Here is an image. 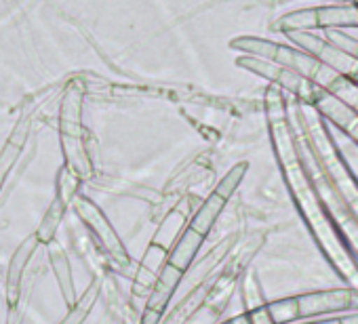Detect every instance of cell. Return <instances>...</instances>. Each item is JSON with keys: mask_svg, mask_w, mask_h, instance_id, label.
I'll list each match as a JSON object with an SVG mask.
<instances>
[{"mask_svg": "<svg viewBox=\"0 0 358 324\" xmlns=\"http://www.w3.org/2000/svg\"><path fill=\"white\" fill-rule=\"evenodd\" d=\"M314 82L318 87H322L324 91L333 93L337 99H341L345 105H350L356 114H358V82L339 74L337 70L329 68V66H322L318 76L314 78Z\"/></svg>", "mask_w": 358, "mask_h": 324, "instance_id": "obj_11", "label": "cell"}, {"mask_svg": "<svg viewBox=\"0 0 358 324\" xmlns=\"http://www.w3.org/2000/svg\"><path fill=\"white\" fill-rule=\"evenodd\" d=\"M99 293H101V282L93 280L87 286V290L78 297V301L72 307H68V314L59 324H83L89 318V314L93 311V307L99 299Z\"/></svg>", "mask_w": 358, "mask_h": 324, "instance_id": "obj_16", "label": "cell"}, {"mask_svg": "<svg viewBox=\"0 0 358 324\" xmlns=\"http://www.w3.org/2000/svg\"><path fill=\"white\" fill-rule=\"evenodd\" d=\"M358 311V288H324L310 290L276 301H266L257 307L245 309L220 324H295L303 320L324 318L329 314H354Z\"/></svg>", "mask_w": 358, "mask_h": 324, "instance_id": "obj_3", "label": "cell"}, {"mask_svg": "<svg viewBox=\"0 0 358 324\" xmlns=\"http://www.w3.org/2000/svg\"><path fill=\"white\" fill-rule=\"evenodd\" d=\"M318 11V28H352L358 26V5H337V7H320Z\"/></svg>", "mask_w": 358, "mask_h": 324, "instance_id": "obj_14", "label": "cell"}, {"mask_svg": "<svg viewBox=\"0 0 358 324\" xmlns=\"http://www.w3.org/2000/svg\"><path fill=\"white\" fill-rule=\"evenodd\" d=\"M76 190H78V175L72 173V171L66 167V169L59 173L57 198H55V202L49 207V211H47V215H45V219H43V223H41V228H38V232H36V238H38L41 244L53 242L55 232H57V228H59V223H62V219H64V213H66L68 205L74 202V198H76Z\"/></svg>", "mask_w": 358, "mask_h": 324, "instance_id": "obj_9", "label": "cell"}, {"mask_svg": "<svg viewBox=\"0 0 358 324\" xmlns=\"http://www.w3.org/2000/svg\"><path fill=\"white\" fill-rule=\"evenodd\" d=\"M280 30H285L287 34L291 32H306V30H314L318 28V11L316 9H306V11H295L289 13L280 20Z\"/></svg>", "mask_w": 358, "mask_h": 324, "instance_id": "obj_18", "label": "cell"}, {"mask_svg": "<svg viewBox=\"0 0 358 324\" xmlns=\"http://www.w3.org/2000/svg\"><path fill=\"white\" fill-rule=\"evenodd\" d=\"M49 249V261H51V267L55 272V278L59 282V288H62V297L66 301L68 307H72L78 297H76V288H74V280H72V267H70V259L66 255V251L53 240L47 244Z\"/></svg>", "mask_w": 358, "mask_h": 324, "instance_id": "obj_12", "label": "cell"}, {"mask_svg": "<svg viewBox=\"0 0 358 324\" xmlns=\"http://www.w3.org/2000/svg\"><path fill=\"white\" fill-rule=\"evenodd\" d=\"M26 137H28V122H20L17 128L13 131V135L9 137L5 149L0 152V186H3L5 177L9 175V171L13 169V165L17 162L22 149H24V143H26Z\"/></svg>", "mask_w": 358, "mask_h": 324, "instance_id": "obj_15", "label": "cell"}, {"mask_svg": "<svg viewBox=\"0 0 358 324\" xmlns=\"http://www.w3.org/2000/svg\"><path fill=\"white\" fill-rule=\"evenodd\" d=\"M276 64L314 80L320 72V68L324 66L322 61H318L314 55L306 53V51H297V49H291V47H285V45H278V51H276V57H274Z\"/></svg>", "mask_w": 358, "mask_h": 324, "instance_id": "obj_13", "label": "cell"}, {"mask_svg": "<svg viewBox=\"0 0 358 324\" xmlns=\"http://www.w3.org/2000/svg\"><path fill=\"white\" fill-rule=\"evenodd\" d=\"M352 80H356V82H358V72H356V76H354V78H352Z\"/></svg>", "mask_w": 358, "mask_h": 324, "instance_id": "obj_20", "label": "cell"}, {"mask_svg": "<svg viewBox=\"0 0 358 324\" xmlns=\"http://www.w3.org/2000/svg\"><path fill=\"white\" fill-rule=\"evenodd\" d=\"M238 66L249 70V72H253V74H257V76H262V78H268V80L280 84L282 89H287L293 95L301 97L306 103H312L316 93H318V89H320L314 80H310V78H306V76H301V74H297V72L276 64V61H270V59H262V57L249 55V57H241Z\"/></svg>", "mask_w": 358, "mask_h": 324, "instance_id": "obj_7", "label": "cell"}, {"mask_svg": "<svg viewBox=\"0 0 358 324\" xmlns=\"http://www.w3.org/2000/svg\"><path fill=\"white\" fill-rule=\"evenodd\" d=\"M72 205H74V211L80 217V221L91 230V234L95 236V240L99 242V246L108 255V259L118 267H129L131 265L129 251H127L124 242L120 240V236L116 234L114 226L101 213V209L95 202H91L89 198H83V196H76Z\"/></svg>", "mask_w": 358, "mask_h": 324, "instance_id": "obj_5", "label": "cell"}, {"mask_svg": "<svg viewBox=\"0 0 358 324\" xmlns=\"http://www.w3.org/2000/svg\"><path fill=\"white\" fill-rule=\"evenodd\" d=\"M62 139H64V152L68 160V169L76 173L78 177L91 175V160L85 147L83 128H80V97L76 93H70L64 105V122H62Z\"/></svg>", "mask_w": 358, "mask_h": 324, "instance_id": "obj_6", "label": "cell"}, {"mask_svg": "<svg viewBox=\"0 0 358 324\" xmlns=\"http://www.w3.org/2000/svg\"><path fill=\"white\" fill-rule=\"evenodd\" d=\"M266 110H268V126H270V139L272 147L278 160L280 173L285 177L287 190L310 232L314 238L320 255L327 259V263L333 267V272L348 282V286L358 288V255L341 234L339 226L333 221L306 162L295 137V131L291 126V118L287 116L285 101L280 99L278 91H268L266 97Z\"/></svg>", "mask_w": 358, "mask_h": 324, "instance_id": "obj_1", "label": "cell"}, {"mask_svg": "<svg viewBox=\"0 0 358 324\" xmlns=\"http://www.w3.org/2000/svg\"><path fill=\"white\" fill-rule=\"evenodd\" d=\"M310 105H314L322 114V118L327 122L335 124L354 143H358V114L350 105H345L341 99H337L333 93L324 91L322 87L318 89V93H316V97H314V101Z\"/></svg>", "mask_w": 358, "mask_h": 324, "instance_id": "obj_10", "label": "cell"}, {"mask_svg": "<svg viewBox=\"0 0 358 324\" xmlns=\"http://www.w3.org/2000/svg\"><path fill=\"white\" fill-rule=\"evenodd\" d=\"M295 324H358V311L354 314H343V316H331V318H314V320H303Z\"/></svg>", "mask_w": 358, "mask_h": 324, "instance_id": "obj_19", "label": "cell"}, {"mask_svg": "<svg viewBox=\"0 0 358 324\" xmlns=\"http://www.w3.org/2000/svg\"><path fill=\"white\" fill-rule=\"evenodd\" d=\"M38 238L36 234L30 236L28 240L22 242V246L13 253L9 270H7V307H9V320L7 324H22V311H20V301H22V284L24 276L28 272L30 259L38 249Z\"/></svg>", "mask_w": 358, "mask_h": 324, "instance_id": "obj_8", "label": "cell"}, {"mask_svg": "<svg viewBox=\"0 0 358 324\" xmlns=\"http://www.w3.org/2000/svg\"><path fill=\"white\" fill-rule=\"evenodd\" d=\"M247 169H249L247 162H241V165L232 167L224 175V179L215 186V190L205 198V202L196 209L190 223H186L184 230L179 232V236H177L171 253L166 255V259L156 276V282L145 299L141 324H160V320L171 303V297L175 295L179 282L184 280L188 270L192 267L201 246L209 238V234H211L215 221L220 219V215L224 213L228 200L232 198L236 188L243 184Z\"/></svg>", "mask_w": 358, "mask_h": 324, "instance_id": "obj_2", "label": "cell"}, {"mask_svg": "<svg viewBox=\"0 0 358 324\" xmlns=\"http://www.w3.org/2000/svg\"><path fill=\"white\" fill-rule=\"evenodd\" d=\"M232 47L238 49V51H245V53H249L253 57H262V59H270V61H274L276 51H278L276 43H270V40H264V38H253V36L236 38V40H232Z\"/></svg>", "mask_w": 358, "mask_h": 324, "instance_id": "obj_17", "label": "cell"}, {"mask_svg": "<svg viewBox=\"0 0 358 324\" xmlns=\"http://www.w3.org/2000/svg\"><path fill=\"white\" fill-rule=\"evenodd\" d=\"M295 112L306 128V135H308V141H310L314 154L322 162V167H324L333 188L337 190L341 202L345 205V209L352 213V217L358 223V179L354 177L352 169L348 167V162L343 160L341 152L337 149L331 133L327 131V120L310 103L295 108Z\"/></svg>", "mask_w": 358, "mask_h": 324, "instance_id": "obj_4", "label": "cell"}]
</instances>
